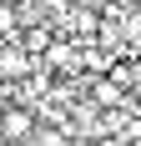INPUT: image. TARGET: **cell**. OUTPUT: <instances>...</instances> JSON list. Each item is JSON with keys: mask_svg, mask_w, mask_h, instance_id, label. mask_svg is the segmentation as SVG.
Instances as JSON below:
<instances>
[{"mask_svg": "<svg viewBox=\"0 0 141 146\" xmlns=\"http://www.w3.org/2000/svg\"><path fill=\"white\" fill-rule=\"evenodd\" d=\"M35 111L30 106H0V141H35Z\"/></svg>", "mask_w": 141, "mask_h": 146, "instance_id": "6da1fadb", "label": "cell"}, {"mask_svg": "<svg viewBox=\"0 0 141 146\" xmlns=\"http://www.w3.org/2000/svg\"><path fill=\"white\" fill-rule=\"evenodd\" d=\"M76 141V131H70V121H61V126H35V146H70Z\"/></svg>", "mask_w": 141, "mask_h": 146, "instance_id": "7a4b0ae2", "label": "cell"}, {"mask_svg": "<svg viewBox=\"0 0 141 146\" xmlns=\"http://www.w3.org/2000/svg\"><path fill=\"white\" fill-rule=\"evenodd\" d=\"M70 146H116V141H86V136H76Z\"/></svg>", "mask_w": 141, "mask_h": 146, "instance_id": "3957f363", "label": "cell"}, {"mask_svg": "<svg viewBox=\"0 0 141 146\" xmlns=\"http://www.w3.org/2000/svg\"><path fill=\"white\" fill-rule=\"evenodd\" d=\"M0 146H25V141H0Z\"/></svg>", "mask_w": 141, "mask_h": 146, "instance_id": "277c9868", "label": "cell"}, {"mask_svg": "<svg viewBox=\"0 0 141 146\" xmlns=\"http://www.w3.org/2000/svg\"><path fill=\"white\" fill-rule=\"evenodd\" d=\"M136 5H141V0H136Z\"/></svg>", "mask_w": 141, "mask_h": 146, "instance_id": "5b68a950", "label": "cell"}]
</instances>
